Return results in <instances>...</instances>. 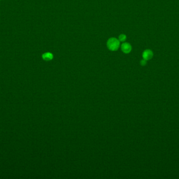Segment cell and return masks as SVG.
Wrapping results in <instances>:
<instances>
[{
  "label": "cell",
  "mask_w": 179,
  "mask_h": 179,
  "mask_svg": "<svg viewBox=\"0 0 179 179\" xmlns=\"http://www.w3.org/2000/svg\"><path fill=\"white\" fill-rule=\"evenodd\" d=\"M42 58L46 61H50L53 59L54 56H53V54L51 53L47 52V53H45L44 54H42Z\"/></svg>",
  "instance_id": "277c9868"
},
{
  "label": "cell",
  "mask_w": 179,
  "mask_h": 179,
  "mask_svg": "<svg viewBox=\"0 0 179 179\" xmlns=\"http://www.w3.org/2000/svg\"><path fill=\"white\" fill-rule=\"evenodd\" d=\"M153 52L150 50V49H146L142 53V57L143 59H145L146 61H148L151 59L153 57Z\"/></svg>",
  "instance_id": "3957f363"
},
{
  "label": "cell",
  "mask_w": 179,
  "mask_h": 179,
  "mask_svg": "<svg viewBox=\"0 0 179 179\" xmlns=\"http://www.w3.org/2000/svg\"><path fill=\"white\" fill-rule=\"evenodd\" d=\"M121 49L123 53L125 54H128L131 52L132 47L131 45L128 43H124L121 46Z\"/></svg>",
  "instance_id": "7a4b0ae2"
},
{
  "label": "cell",
  "mask_w": 179,
  "mask_h": 179,
  "mask_svg": "<svg viewBox=\"0 0 179 179\" xmlns=\"http://www.w3.org/2000/svg\"><path fill=\"white\" fill-rule=\"evenodd\" d=\"M120 46V42L116 38H110L107 42V46L111 51H117Z\"/></svg>",
  "instance_id": "6da1fadb"
},
{
  "label": "cell",
  "mask_w": 179,
  "mask_h": 179,
  "mask_svg": "<svg viewBox=\"0 0 179 179\" xmlns=\"http://www.w3.org/2000/svg\"><path fill=\"white\" fill-rule=\"evenodd\" d=\"M126 39V36L125 34H120L118 37V40L120 42H125V40Z\"/></svg>",
  "instance_id": "5b68a950"
},
{
  "label": "cell",
  "mask_w": 179,
  "mask_h": 179,
  "mask_svg": "<svg viewBox=\"0 0 179 179\" xmlns=\"http://www.w3.org/2000/svg\"><path fill=\"white\" fill-rule=\"evenodd\" d=\"M146 64H147V61L145 59H143L140 61V64L142 66H145Z\"/></svg>",
  "instance_id": "8992f818"
}]
</instances>
